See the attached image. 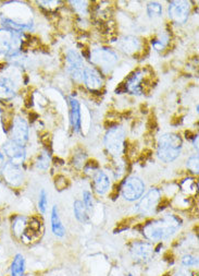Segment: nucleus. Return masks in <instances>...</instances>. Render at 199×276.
<instances>
[{"label":"nucleus","mask_w":199,"mask_h":276,"mask_svg":"<svg viewBox=\"0 0 199 276\" xmlns=\"http://www.w3.org/2000/svg\"><path fill=\"white\" fill-rule=\"evenodd\" d=\"M160 201V191L157 188H152L144 197L140 199L138 204L136 205V212L140 215H152L156 210Z\"/></svg>","instance_id":"nucleus-12"},{"label":"nucleus","mask_w":199,"mask_h":276,"mask_svg":"<svg viewBox=\"0 0 199 276\" xmlns=\"http://www.w3.org/2000/svg\"><path fill=\"white\" fill-rule=\"evenodd\" d=\"M130 256L138 263H147L152 260L154 255V247L150 242L135 241L130 249Z\"/></svg>","instance_id":"nucleus-13"},{"label":"nucleus","mask_w":199,"mask_h":276,"mask_svg":"<svg viewBox=\"0 0 199 276\" xmlns=\"http://www.w3.org/2000/svg\"><path fill=\"white\" fill-rule=\"evenodd\" d=\"M116 47L126 55H134L140 53L142 48V42L136 36H122L118 40Z\"/></svg>","instance_id":"nucleus-16"},{"label":"nucleus","mask_w":199,"mask_h":276,"mask_svg":"<svg viewBox=\"0 0 199 276\" xmlns=\"http://www.w3.org/2000/svg\"><path fill=\"white\" fill-rule=\"evenodd\" d=\"M50 222H52V230L54 235L57 237H64L66 235V227H64V225L62 224V221L59 216L57 205L52 206Z\"/></svg>","instance_id":"nucleus-20"},{"label":"nucleus","mask_w":199,"mask_h":276,"mask_svg":"<svg viewBox=\"0 0 199 276\" xmlns=\"http://www.w3.org/2000/svg\"><path fill=\"white\" fill-rule=\"evenodd\" d=\"M22 36V33L0 29V56L10 59L18 54H21L23 46Z\"/></svg>","instance_id":"nucleus-4"},{"label":"nucleus","mask_w":199,"mask_h":276,"mask_svg":"<svg viewBox=\"0 0 199 276\" xmlns=\"http://www.w3.org/2000/svg\"><path fill=\"white\" fill-rule=\"evenodd\" d=\"M18 85L8 75H0V99L10 100L16 95Z\"/></svg>","instance_id":"nucleus-17"},{"label":"nucleus","mask_w":199,"mask_h":276,"mask_svg":"<svg viewBox=\"0 0 199 276\" xmlns=\"http://www.w3.org/2000/svg\"><path fill=\"white\" fill-rule=\"evenodd\" d=\"M192 6L190 2H184V0H176V2H170L169 7H168V15H169L170 20L176 24H185L188 22L190 15Z\"/></svg>","instance_id":"nucleus-8"},{"label":"nucleus","mask_w":199,"mask_h":276,"mask_svg":"<svg viewBox=\"0 0 199 276\" xmlns=\"http://www.w3.org/2000/svg\"><path fill=\"white\" fill-rule=\"evenodd\" d=\"M26 275V259L23 254L16 253L12 260L10 266V276H24Z\"/></svg>","instance_id":"nucleus-21"},{"label":"nucleus","mask_w":199,"mask_h":276,"mask_svg":"<svg viewBox=\"0 0 199 276\" xmlns=\"http://www.w3.org/2000/svg\"><path fill=\"white\" fill-rule=\"evenodd\" d=\"M6 156L2 152V151H0V171H2V168L4 167V165L6 164Z\"/></svg>","instance_id":"nucleus-31"},{"label":"nucleus","mask_w":199,"mask_h":276,"mask_svg":"<svg viewBox=\"0 0 199 276\" xmlns=\"http://www.w3.org/2000/svg\"><path fill=\"white\" fill-rule=\"evenodd\" d=\"M83 204L85 205V208L87 211L92 212L94 210V198H92V194L90 191L85 190L83 192Z\"/></svg>","instance_id":"nucleus-28"},{"label":"nucleus","mask_w":199,"mask_h":276,"mask_svg":"<svg viewBox=\"0 0 199 276\" xmlns=\"http://www.w3.org/2000/svg\"><path fill=\"white\" fill-rule=\"evenodd\" d=\"M182 264L186 267H190V266H196L198 265V259L195 258V256L186 254L182 258Z\"/></svg>","instance_id":"nucleus-30"},{"label":"nucleus","mask_w":199,"mask_h":276,"mask_svg":"<svg viewBox=\"0 0 199 276\" xmlns=\"http://www.w3.org/2000/svg\"><path fill=\"white\" fill-rule=\"evenodd\" d=\"M181 226L182 221L178 216L166 215L162 218L154 219L147 223L142 229V234L150 241H164L176 235Z\"/></svg>","instance_id":"nucleus-1"},{"label":"nucleus","mask_w":199,"mask_h":276,"mask_svg":"<svg viewBox=\"0 0 199 276\" xmlns=\"http://www.w3.org/2000/svg\"><path fill=\"white\" fill-rule=\"evenodd\" d=\"M192 146H194V148L196 150H198V135H194V137H192Z\"/></svg>","instance_id":"nucleus-33"},{"label":"nucleus","mask_w":199,"mask_h":276,"mask_svg":"<svg viewBox=\"0 0 199 276\" xmlns=\"http://www.w3.org/2000/svg\"><path fill=\"white\" fill-rule=\"evenodd\" d=\"M37 206H38V210L42 214H45L48 208V193L45 189H40V191L38 203H37Z\"/></svg>","instance_id":"nucleus-27"},{"label":"nucleus","mask_w":199,"mask_h":276,"mask_svg":"<svg viewBox=\"0 0 199 276\" xmlns=\"http://www.w3.org/2000/svg\"><path fill=\"white\" fill-rule=\"evenodd\" d=\"M2 151L8 162L16 166H22L26 160V147L20 146L12 140H8L4 144Z\"/></svg>","instance_id":"nucleus-11"},{"label":"nucleus","mask_w":199,"mask_h":276,"mask_svg":"<svg viewBox=\"0 0 199 276\" xmlns=\"http://www.w3.org/2000/svg\"><path fill=\"white\" fill-rule=\"evenodd\" d=\"M128 276H134V275H133V274H128Z\"/></svg>","instance_id":"nucleus-34"},{"label":"nucleus","mask_w":199,"mask_h":276,"mask_svg":"<svg viewBox=\"0 0 199 276\" xmlns=\"http://www.w3.org/2000/svg\"><path fill=\"white\" fill-rule=\"evenodd\" d=\"M126 144V130L121 125H116L107 130L104 134V147L108 153L114 158H119L124 151Z\"/></svg>","instance_id":"nucleus-5"},{"label":"nucleus","mask_w":199,"mask_h":276,"mask_svg":"<svg viewBox=\"0 0 199 276\" xmlns=\"http://www.w3.org/2000/svg\"><path fill=\"white\" fill-rule=\"evenodd\" d=\"M186 166L190 169L192 173L198 174V154H194L188 158V160L186 161Z\"/></svg>","instance_id":"nucleus-29"},{"label":"nucleus","mask_w":199,"mask_h":276,"mask_svg":"<svg viewBox=\"0 0 199 276\" xmlns=\"http://www.w3.org/2000/svg\"><path fill=\"white\" fill-rule=\"evenodd\" d=\"M146 10H147L148 17L152 19H156L162 16V5L159 3H156V2L149 3L147 5Z\"/></svg>","instance_id":"nucleus-25"},{"label":"nucleus","mask_w":199,"mask_h":276,"mask_svg":"<svg viewBox=\"0 0 199 276\" xmlns=\"http://www.w3.org/2000/svg\"><path fill=\"white\" fill-rule=\"evenodd\" d=\"M73 212H74V215H76V218L80 223L82 224L88 223L90 216H88V213H87L88 211L86 210L82 201L76 200V202L73 203Z\"/></svg>","instance_id":"nucleus-22"},{"label":"nucleus","mask_w":199,"mask_h":276,"mask_svg":"<svg viewBox=\"0 0 199 276\" xmlns=\"http://www.w3.org/2000/svg\"><path fill=\"white\" fill-rule=\"evenodd\" d=\"M182 148V137L178 133H164L158 139L157 155L164 163H172L181 155Z\"/></svg>","instance_id":"nucleus-2"},{"label":"nucleus","mask_w":199,"mask_h":276,"mask_svg":"<svg viewBox=\"0 0 199 276\" xmlns=\"http://www.w3.org/2000/svg\"><path fill=\"white\" fill-rule=\"evenodd\" d=\"M70 106V122L74 132H80L82 129V114H80V105L78 100L74 97H69Z\"/></svg>","instance_id":"nucleus-18"},{"label":"nucleus","mask_w":199,"mask_h":276,"mask_svg":"<svg viewBox=\"0 0 199 276\" xmlns=\"http://www.w3.org/2000/svg\"><path fill=\"white\" fill-rule=\"evenodd\" d=\"M82 82L90 92H100L104 85L102 73L92 66H85Z\"/></svg>","instance_id":"nucleus-10"},{"label":"nucleus","mask_w":199,"mask_h":276,"mask_svg":"<svg viewBox=\"0 0 199 276\" xmlns=\"http://www.w3.org/2000/svg\"><path fill=\"white\" fill-rule=\"evenodd\" d=\"M66 68L70 77L76 82H82L85 69L84 59L76 50H69L66 55Z\"/></svg>","instance_id":"nucleus-6"},{"label":"nucleus","mask_w":199,"mask_h":276,"mask_svg":"<svg viewBox=\"0 0 199 276\" xmlns=\"http://www.w3.org/2000/svg\"><path fill=\"white\" fill-rule=\"evenodd\" d=\"M2 177L10 186L18 187L20 186L24 180V174L21 169V166H16L11 164L10 162H6V164L2 168Z\"/></svg>","instance_id":"nucleus-15"},{"label":"nucleus","mask_w":199,"mask_h":276,"mask_svg":"<svg viewBox=\"0 0 199 276\" xmlns=\"http://www.w3.org/2000/svg\"><path fill=\"white\" fill-rule=\"evenodd\" d=\"M169 43H170V36L166 33L159 34L150 42L152 47L154 50H157V52H162V50H164L168 47V45H169Z\"/></svg>","instance_id":"nucleus-23"},{"label":"nucleus","mask_w":199,"mask_h":276,"mask_svg":"<svg viewBox=\"0 0 199 276\" xmlns=\"http://www.w3.org/2000/svg\"><path fill=\"white\" fill-rule=\"evenodd\" d=\"M176 276H190V273L186 269H180V271L176 274Z\"/></svg>","instance_id":"nucleus-32"},{"label":"nucleus","mask_w":199,"mask_h":276,"mask_svg":"<svg viewBox=\"0 0 199 276\" xmlns=\"http://www.w3.org/2000/svg\"><path fill=\"white\" fill-rule=\"evenodd\" d=\"M52 159H50V154H49L47 151H44L38 156V159L36 161V168L40 169V171H47L50 166Z\"/></svg>","instance_id":"nucleus-24"},{"label":"nucleus","mask_w":199,"mask_h":276,"mask_svg":"<svg viewBox=\"0 0 199 276\" xmlns=\"http://www.w3.org/2000/svg\"><path fill=\"white\" fill-rule=\"evenodd\" d=\"M73 10L80 17L88 15V3L87 2H70Z\"/></svg>","instance_id":"nucleus-26"},{"label":"nucleus","mask_w":199,"mask_h":276,"mask_svg":"<svg viewBox=\"0 0 199 276\" xmlns=\"http://www.w3.org/2000/svg\"><path fill=\"white\" fill-rule=\"evenodd\" d=\"M121 192L123 198L130 202L138 201L145 192V184L136 176H130L124 180Z\"/></svg>","instance_id":"nucleus-7"},{"label":"nucleus","mask_w":199,"mask_h":276,"mask_svg":"<svg viewBox=\"0 0 199 276\" xmlns=\"http://www.w3.org/2000/svg\"><path fill=\"white\" fill-rule=\"evenodd\" d=\"M30 139V125L28 121L21 116L14 117L10 127V140L26 147Z\"/></svg>","instance_id":"nucleus-9"},{"label":"nucleus","mask_w":199,"mask_h":276,"mask_svg":"<svg viewBox=\"0 0 199 276\" xmlns=\"http://www.w3.org/2000/svg\"><path fill=\"white\" fill-rule=\"evenodd\" d=\"M146 82V75L145 70H138L134 71L128 75V78L126 81V92L133 94V95H142L144 93V87Z\"/></svg>","instance_id":"nucleus-14"},{"label":"nucleus","mask_w":199,"mask_h":276,"mask_svg":"<svg viewBox=\"0 0 199 276\" xmlns=\"http://www.w3.org/2000/svg\"><path fill=\"white\" fill-rule=\"evenodd\" d=\"M110 179L108 175L104 172L98 171L94 175V181H92V186H94V190L99 196H104L110 189Z\"/></svg>","instance_id":"nucleus-19"},{"label":"nucleus","mask_w":199,"mask_h":276,"mask_svg":"<svg viewBox=\"0 0 199 276\" xmlns=\"http://www.w3.org/2000/svg\"><path fill=\"white\" fill-rule=\"evenodd\" d=\"M90 61L92 67L97 68L102 73H109L119 62V55L108 47L94 48L90 54Z\"/></svg>","instance_id":"nucleus-3"}]
</instances>
